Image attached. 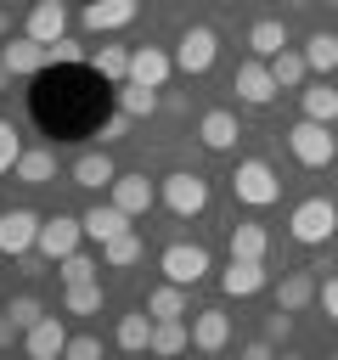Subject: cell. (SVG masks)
Listing matches in <instances>:
<instances>
[{
    "instance_id": "cell-1",
    "label": "cell",
    "mask_w": 338,
    "mask_h": 360,
    "mask_svg": "<svg viewBox=\"0 0 338 360\" xmlns=\"http://www.w3.org/2000/svg\"><path fill=\"white\" fill-rule=\"evenodd\" d=\"M231 197L248 202V208H270V202L282 197V180H276V169H270L265 158H242L237 174H231Z\"/></svg>"
},
{
    "instance_id": "cell-2",
    "label": "cell",
    "mask_w": 338,
    "mask_h": 360,
    "mask_svg": "<svg viewBox=\"0 0 338 360\" xmlns=\"http://www.w3.org/2000/svg\"><path fill=\"white\" fill-rule=\"evenodd\" d=\"M287 231H293V242H304V248H321L327 236H338V202H332V197H304V202L293 208Z\"/></svg>"
},
{
    "instance_id": "cell-3",
    "label": "cell",
    "mask_w": 338,
    "mask_h": 360,
    "mask_svg": "<svg viewBox=\"0 0 338 360\" xmlns=\"http://www.w3.org/2000/svg\"><path fill=\"white\" fill-rule=\"evenodd\" d=\"M287 152L304 163V169H327L338 158V141H332V124H315V118H299L287 129Z\"/></svg>"
},
{
    "instance_id": "cell-4",
    "label": "cell",
    "mask_w": 338,
    "mask_h": 360,
    "mask_svg": "<svg viewBox=\"0 0 338 360\" xmlns=\"http://www.w3.org/2000/svg\"><path fill=\"white\" fill-rule=\"evenodd\" d=\"M163 208L175 214V219H197L203 208H208V180L203 174H192V169H175V174H163Z\"/></svg>"
},
{
    "instance_id": "cell-5",
    "label": "cell",
    "mask_w": 338,
    "mask_h": 360,
    "mask_svg": "<svg viewBox=\"0 0 338 360\" xmlns=\"http://www.w3.org/2000/svg\"><path fill=\"white\" fill-rule=\"evenodd\" d=\"M163 281H180V287H197L208 276V248L203 242H169L163 248Z\"/></svg>"
},
{
    "instance_id": "cell-6",
    "label": "cell",
    "mask_w": 338,
    "mask_h": 360,
    "mask_svg": "<svg viewBox=\"0 0 338 360\" xmlns=\"http://www.w3.org/2000/svg\"><path fill=\"white\" fill-rule=\"evenodd\" d=\"M214 56H220V34L203 28V22H192V28L180 34V45H175V68H180V73H208Z\"/></svg>"
},
{
    "instance_id": "cell-7",
    "label": "cell",
    "mask_w": 338,
    "mask_h": 360,
    "mask_svg": "<svg viewBox=\"0 0 338 360\" xmlns=\"http://www.w3.org/2000/svg\"><path fill=\"white\" fill-rule=\"evenodd\" d=\"M79 236H84V219H68V214H51V219H39V236H34V253L39 259H68L73 248H79Z\"/></svg>"
},
{
    "instance_id": "cell-8",
    "label": "cell",
    "mask_w": 338,
    "mask_h": 360,
    "mask_svg": "<svg viewBox=\"0 0 338 360\" xmlns=\"http://www.w3.org/2000/svg\"><path fill=\"white\" fill-rule=\"evenodd\" d=\"M0 62H6L11 79H28V73H39L51 62V45H39L34 34H6L0 39Z\"/></svg>"
},
{
    "instance_id": "cell-9",
    "label": "cell",
    "mask_w": 338,
    "mask_h": 360,
    "mask_svg": "<svg viewBox=\"0 0 338 360\" xmlns=\"http://www.w3.org/2000/svg\"><path fill=\"white\" fill-rule=\"evenodd\" d=\"M34 236H39V214L34 208H6L0 214V253L6 259H28Z\"/></svg>"
},
{
    "instance_id": "cell-10",
    "label": "cell",
    "mask_w": 338,
    "mask_h": 360,
    "mask_svg": "<svg viewBox=\"0 0 338 360\" xmlns=\"http://www.w3.org/2000/svg\"><path fill=\"white\" fill-rule=\"evenodd\" d=\"M276 90H282V84H276V73H270L265 56H248V62L237 68V101H248V107H270Z\"/></svg>"
},
{
    "instance_id": "cell-11",
    "label": "cell",
    "mask_w": 338,
    "mask_h": 360,
    "mask_svg": "<svg viewBox=\"0 0 338 360\" xmlns=\"http://www.w3.org/2000/svg\"><path fill=\"white\" fill-rule=\"evenodd\" d=\"M169 73H175V56H169V51H158V45H135V51H130V79H135V84L163 90Z\"/></svg>"
},
{
    "instance_id": "cell-12",
    "label": "cell",
    "mask_w": 338,
    "mask_h": 360,
    "mask_svg": "<svg viewBox=\"0 0 338 360\" xmlns=\"http://www.w3.org/2000/svg\"><path fill=\"white\" fill-rule=\"evenodd\" d=\"M237 135H242V124H237V112H231V107H208V112L197 118V141H203L208 152H231V146H237Z\"/></svg>"
},
{
    "instance_id": "cell-13",
    "label": "cell",
    "mask_w": 338,
    "mask_h": 360,
    "mask_svg": "<svg viewBox=\"0 0 338 360\" xmlns=\"http://www.w3.org/2000/svg\"><path fill=\"white\" fill-rule=\"evenodd\" d=\"M220 292H225V298H254V292H265V259H231V264L220 270Z\"/></svg>"
},
{
    "instance_id": "cell-14",
    "label": "cell",
    "mask_w": 338,
    "mask_h": 360,
    "mask_svg": "<svg viewBox=\"0 0 338 360\" xmlns=\"http://www.w3.org/2000/svg\"><path fill=\"white\" fill-rule=\"evenodd\" d=\"M225 343H231V315H225V309H214V304H208V309H197V315H192V349L220 354Z\"/></svg>"
},
{
    "instance_id": "cell-15",
    "label": "cell",
    "mask_w": 338,
    "mask_h": 360,
    "mask_svg": "<svg viewBox=\"0 0 338 360\" xmlns=\"http://www.w3.org/2000/svg\"><path fill=\"white\" fill-rule=\"evenodd\" d=\"M23 349H28L34 360H56V354L68 349V326H62V315H39V321L23 332Z\"/></svg>"
},
{
    "instance_id": "cell-16",
    "label": "cell",
    "mask_w": 338,
    "mask_h": 360,
    "mask_svg": "<svg viewBox=\"0 0 338 360\" xmlns=\"http://www.w3.org/2000/svg\"><path fill=\"white\" fill-rule=\"evenodd\" d=\"M23 34H34L39 45H56V39L68 34V6H62V0H34V6H28Z\"/></svg>"
},
{
    "instance_id": "cell-17",
    "label": "cell",
    "mask_w": 338,
    "mask_h": 360,
    "mask_svg": "<svg viewBox=\"0 0 338 360\" xmlns=\"http://www.w3.org/2000/svg\"><path fill=\"white\" fill-rule=\"evenodd\" d=\"M107 191H113V202H118L130 219H141V214L158 202V191H152V180H146V174H118Z\"/></svg>"
},
{
    "instance_id": "cell-18",
    "label": "cell",
    "mask_w": 338,
    "mask_h": 360,
    "mask_svg": "<svg viewBox=\"0 0 338 360\" xmlns=\"http://www.w3.org/2000/svg\"><path fill=\"white\" fill-rule=\"evenodd\" d=\"M141 11V0H90L84 6V28L90 34H107V28H130Z\"/></svg>"
},
{
    "instance_id": "cell-19",
    "label": "cell",
    "mask_w": 338,
    "mask_h": 360,
    "mask_svg": "<svg viewBox=\"0 0 338 360\" xmlns=\"http://www.w3.org/2000/svg\"><path fill=\"white\" fill-rule=\"evenodd\" d=\"M113 180H118V169H113L107 146H96V152H79V158H73V186L101 191V186H113Z\"/></svg>"
},
{
    "instance_id": "cell-20",
    "label": "cell",
    "mask_w": 338,
    "mask_h": 360,
    "mask_svg": "<svg viewBox=\"0 0 338 360\" xmlns=\"http://www.w3.org/2000/svg\"><path fill=\"white\" fill-rule=\"evenodd\" d=\"M79 219H84V236H90V242H113L118 231H130V214H124L118 202H96V208H84Z\"/></svg>"
},
{
    "instance_id": "cell-21",
    "label": "cell",
    "mask_w": 338,
    "mask_h": 360,
    "mask_svg": "<svg viewBox=\"0 0 338 360\" xmlns=\"http://www.w3.org/2000/svg\"><path fill=\"white\" fill-rule=\"evenodd\" d=\"M51 174H56V152H51V146H23L11 180H23V186H45Z\"/></svg>"
},
{
    "instance_id": "cell-22",
    "label": "cell",
    "mask_w": 338,
    "mask_h": 360,
    "mask_svg": "<svg viewBox=\"0 0 338 360\" xmlns=\"http://www.w3.org/2000/svg\"><path fill=\"white\" fill-rule=\"evenodd\" d=\"M321 292V281L310 276V270H293V276H282V287H276V309H287V315H299L310 298Z\"/></svg>"
},
{
    "instance_id": "cell-23",
    "label": "cell",
    "mask_w": 338,
    "mask_h": 360,
    "mask_svg": "<svg viewBox=\"0 0 338 360\" xmlns=\"http://www.w3.org/2000/svg\"><path fill=\"white\" fill-rule=\"evenodd\" d=\"M248 51L265 56V62H270L276 51H287V22H282V17H259V22L248 28Z\"/></svg>"
},
{
    "instance_id": "cell-24",
    "label": "cell",
    "mask_w": 338,
    "mask_h": 360,
    "mask_svg": "<svg viewBox=\"0 0 338 360\" xmlns=\"http://www.w3.org/2000/svg\"><path fill=\"white\" fill-rule=\"evenodd\" d=\"M152 326H158V321H152V309H135V315H124V321H118V332H113V338H118V349H124V354H141V349H152Z\"/></svg>"
},
{
    "instance_id": "cell-25",
    "label": "cell",
    "mask_w": 338,
    "mask_h": 360,
    "mask_svg": "<svg viewBox=\"0 0 338 360\" xmlns=\"http://www.w3.org/2000/svg\"><path fill=\"white\" fill-rule=\"evenodd\" d=\"M141 253H146V242L135 231H118L113 242H101V264L107 270H130V264H141Z\"/></svg>"
},
{
    "instance_id": "cell-26",
    "label": "cell",
    "mask_w": 338,
    "mask_h": 360,
    "mask_svg": "<svg viewBox=\"0 0 338 360\" xmlns=\"http://www.w3.org/2000/svg\"><path fill=\"white\" fill-rule=\"evenodd\" d=\"M146 309H152V321H180V315H186V287H180V281L152 287V292H146Z\"/></svg>"
},
{
    "instance_id": "cell-27",
    "label": "cell",
    "mask_w": 338,
    "mask_h": 360,
    "mask_svg": "<svg viewBox=\"0 0 338 360\" xmlns=\"http://www.w3.org/2000/svg\"><path fill=\"white\" fill-rule=\"evenodd\" d=\"M118 112H130V118H152V112H158V90L124 79V84H118Z\"/></svg>"
},
{
    "instance_id": "cell-28",
    "label": "cell",
    "mask_w": 338,
    "mask_h": 360,
    "mask_svg": "<svg viewBox=\"0 0 338 360\" xmlns=\"http://www.w3.org/2000/svg\"><path fill=\"white\" fill-rule=\"evenodd\" d=\"M304 62H310V73H332V68H338V28H332V34H327V28L310 34V39H304Z\"/></svg>"
},
{
    "instance_id": "cell-29",
    "label": "cell",
    "mask_w": 338,
    "mask_h": 360,
    "mask_svg": "<svg viewBox=\"0 0 338 360\" xmlns=\"http://www.w3.org/2000/svg\"><path fill=\"white\" fill-rule=\"evenodd\" d=\"M270 73H276V84H282V90H299V84H304V73H310V62H304V51H293V45H287V51H276V56H270Z\"/></svg>"
},
{
    "instance_id": "cell-30",
    "label": "cell",
    "mask_w": 338,
    "mask_h": 360,
    "mask_svg": "<svg viewBox=\"0 0 338 360\" xmlns=\"http://www.w3.org/2000/svg\"><path fill=\"white\" fill-rule=\"evenodd\" d=\"M265 253H270L265 225H231V259H265Z\"/></svg>"
},
{
    "instance_id": "cell-31",
    "label": "cell",
    "mask_w": 338,
    "mask_h": 360,
    "mask_svg": "<svg viewBox=\"0 0 338 360\" xmlns=\"http://www.w3.org/2000/svg\"><path fill=\"white\" fill-rule=\"evenodd\" d=\"M304 118H315V124H338V90H332L327 79L304 90Z\"/></svg>"
},
{
    "instance_id": "cell-32",
    "label": "cell",
    "mask_w": 338,
    "mask_h": 360,
    "mask_svg": "<svg viewBox=\"0 0 338 360\" xmlns=\"http://www.w3.org/2000/svg\"><path fill=\"white\" fill-rule=\"evenodd\" d=\"M186 349H192V326H180V321L152 326V354H186Z\"/></svg>"
},
{
    "instance_id": "cell-33",
    "label": "cell",
    "mask_w": 338,
    "mask_h": 360,
    "mask_svg": "<svg viewBox=\"0 0 338 360\" xmlns=\"http://www.w3.org/2000/svg\"><path fill=\"white\" fill-rule=\"evenodd\" d=\"M62 304H68V315H96V309H101V276H90V281H73Z\"/></svg>"
},
{
    "instance_id": "cell-34",
    "label": "cell",
    "mask_w": 338,
    "mask_h": 360,
    "mask_svg": "<svg viewBox=\"0 0 338 360\" xmlns=\"http://www.w3.org/2000/svg\"><path fill=\"white\" fill-rule=\"evenodd\" d=\"M90 62H96V73H101V79H118V84L130 79V51H124V45H101Z\"/></svg>"
},
{
    "instance_id": "cell-35",
    "label": "cell",
    "mask_w": 338,
    "mask_h": 360,
    "mask_svg": "<svg viewBox=\"0 0 338 360\" xmlns=\"http://www.w3.org/2000/svg\"><path fill=\"white\" fill-rule=\"evenodd\" d=\"M56 276H62V287H73V281H90V276H101V264L90 259V253H68V259H56Z\"/></svg>"
},
{
    "instance_id": "cell-36",
    "label": "cell",
    "mask_w": 338,
    "mask_h": 360,
    "mask_svg": "<svg viewBox=\"0 0 338 360\" xmlns=\"http://www.w3.org/2000/svg\"><path fill=\"white\" fill-rule=\"evenodd\" d=\"M39 315H45V309H39V298H34V292H17V298L6 304V321H11V326H23V332H28Z\"/></svg>"
},
{
    "instance_id": "cell-37",
    "label": "cell",
    "mask_w": 338,
    "mask_h": 360,
    "mask_svg": "<svg viewBox=\"0 0 338 360\" xmlns=\"http://www.w3.org/2000/svg\"><path fill=\"white\" fill-rule=\"evenodd\" d=\"M17 158H23V135H17V124H11V118H0V174H11V169H17Z\"/></svg>"
},
{
    "instance_id": "cell-38",
    "label": "cell",
    "mask_w": 338,
    "mask_h": 360,
    "mask_svg": "<svg viewBox=\"0 0 338 360\" xmlns=\"http://www.w3.org/2000/svg\"><path fill=\"white\" fill-rule=\"evenodd\" d=\"M62 354H68V360H96V354H101V338H90V332H84V338H68Z\"/></svg>"
},
{
    "instance_id": "cell-39",
    "label": "cell",
    "mask_w": 338,
    "mask_h": 360,
    "mask_svg": "<svg viewBox=\"0 0 338 360\" xmlns=\"http://www.w3.org/2000/svg\"><path fill=\"white\" fill-rule=\"evenodd\" d=\"M51 62H84V45H79L73 34H62V39L51 45Z\"/></svg>"
},
{
    "instance_id": "cell-40",
    "label": "cell",
    "mask_w": 338,
    "mask_h": 360,
    "mask_svg": "<svg viewBox=\"0 0 338 360\" xmlns=\"http://www.w3.org/2000/svg\"><path fill=\"white\" fill-rule=\"evenodd\" d=\"M315 304L327 309V321H338V276H327V281H321V292H315Z\"/></svg>"
},
{
    "instance_id": "cell-41",
    "label": "cell",
    "mask_w": 338,
    "mask_h": 360,
    "mask_svg": "<svg viewBox=\"0 0 338 360\" xmlns=\"http://www.w3.org/2000/svg\"><path fill=\"white\" fill-rule=\"evenodd\" d=\"M124 129H130V112H113V118L101 124V146H113V141H124Z\"/></svg>"
},
{
    "instance_id": "cell-42",
    "label": "cell",
    "mask_w": 338,
    "mask_h": 360,
    "mask_svg": "<svg viewBox=\"0 0 338 360\" xmlns=\"http://www.w3.org/2000/svg\"><path fill=\"white\" fill-rule=\"evenodd\" d=\"M287 332H293V315L276 309V315H270V338H287Z\"/></svg>"
},
{
    "instance_id": "cell-43",
    "label": "cell",
    "mask_w": 338,
    "mask_h": 360,
    "mask_svg": "<svg viewBox=\"0 0 338 360\" xmlns=\"http://www.w3.org/2000/svg\"><path fill=\"white\" fill-rule=\"evenodd\" d=\"M242 354H248V360H270V343H265V338H254V343H242Z\"/></svg>"
},
{
    "instance_id": "cell-44",
    "label": "cell",
    "mask_w": 338,
    "mask_h": 360,
    "mask_svg": "<svg viewBox=\"0 0 338 360\" xmlns=\"http://www.w3.org/2000/svg\"><path fill=\"white\" fill-rule=\"evenodd\" d=\"M0 343H11V321H6V309H0Z\"/></svg>"
},
{
    "instance_id": "cell-45",
    "label": "cell",
    "mask_w": 338,
    "mask_h": 360,
    "mask_svg": "<svg viewBox=\"0 0 338 360\" xmlns=\"http://www.w3.org/2000/svg\"><path fill=\"white\" fill-rule=\"evenodd\" d=\"M6 34H11V17H6V11H0V39H6Z\"/></svg>"
},
{
    "instance_id": "cell-46",
    "label": "cell",
    "mask_w": 338,
    "mask_h": 360,
    "mask_svg": "<svg viewBox=\"0 0 338 360\" xmlns=\"http://www.w3.org/2000/svg\"><path fill=\"white\" fill-rule=\"evenodd\" d=\"M6 84H11V73H6V62H0V90H6Z\"/></svg>"
},
{
    "instance_id": "cell-47",
    "label": "cell",
    "mask_w": 338,
    "mask_h": 360,
    "mask_svg": "<svg viewBox=\"0 0 338 360\" xmlns=\"http://www.w3.org/2000/svg\"><path fill=\"white\" fill-rule=\"evenodd\" d=\"M231 6H242V0H231Z\"/></svg>"
}]
</instances>
